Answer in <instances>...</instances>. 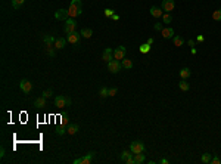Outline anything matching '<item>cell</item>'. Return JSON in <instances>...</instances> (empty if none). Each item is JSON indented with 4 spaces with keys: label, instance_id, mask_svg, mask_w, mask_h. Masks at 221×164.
I'll return each mask as SVG.
<instances>
[{
    "label": "cell",
    "instance_id": "obj_1",
    "mask_svg": "<svg viewBox=\"0 0 221 164\" xmlns=\"http://www.w3.org/2000/svg\"><path fill=\"white\" fill-rule=\"evenodd\" d=\"M68 105H71V98H66L64 95H59L55 98V107L56 108H65Z\"/></svg>",
    "mask_w": 221,
    "mask_h": 164
},
{
    "label": "cell",
    "instance_id": "obj_2",
    "mask_svg": "<svg viewBox=\"0 0 221 164\" xmlns=\"http://www.w3.org/2000/svg\"><path fill=\"white\" fill-rule=\"evenodd\" d=\"M130 151L133 154H139V152H144V143L142 141H134L130 145Z\"/></svg>",
    "mask_w": 221,
    "mask_h": 164
},
{
    "label": "cell",
    "instance_id": "obj_3",
    "mask_svg": "<svg viewBox=\"0 0 221 164\" xmlns=\"http://www.w3.org/2000/svg\"><path fill=\"white\" fill-rule=\"evenodd\" d=\"M75 28H77V22H75V19L74 18H68L65 21V33L66 34H71L75 31Z\"/></svg>",
    "mask_w": 221,
    "mask_h": 164
},
{
    "label": "cell",
    "instance_id": "obj_4",
    "mask_svg": "<svg viewBox=\"0 0 221 164\" xmlns=\"http://www.w3.org/2000/svg\"><path fill=\"white\" fill-rule=\"evenodd\" d=\"M122 68L121 62L120 61H117V59H112L110 62H108V70H109L110 73H114V74H117V73H120V70Z\"/></svg>",
    "mask_w": 221,
    "mask_h": 164
},
{
    "label": "cell",
    "instance_id": "obj_5",
    "mask_svg": "<svg viewBox=\"0 0 221 164\" xmlns=\"http://www.w3.org/2000/svg\"><path fill=\"white\" fill-rule=\"evenodd\" d=\"M93 157H94V152H88L87 155L80 157V158H77V160H74L72 163L74 164H90L91 163V160H93Z\"/></svg>",
    "mask_w": 221,
    "mask_h": 164
},
{
    "label": "cell",
    "instance_id": "obj_6",
    "mask_svg": "<svg viewBox=\"0 0 221 164\" xmlns=\"http://www.w3.org/2000/svg\"><path fill=\"white\" fill-rule=\"evenodd\" d=\"M19 89H21L24 93H30L31 90H33V83L30 81V80H21V83H19Z\"/></svg>",
    "mask_w": 221,
    "mask_h": 164
},
{
    "label": "cell",
    "instance_id": "obj_7",
    "mask_svg": "<svg viewBox=\"0 0 221 164\" xmlns=\"http://www.w3.org/2000/svg\"><path fill=\"white\" fill-rule=\"evenodd\" d=\"M124 58H125V47H124V46H118V47L114 50V59L122 61Z\"/></svg>",
    "mask_w": 221,
    "mask_h": 164
},
{
    "label": "cell",
    "instance_id": "obj_8",
    "mask_svg": "<svg viewBox=\"0 0 221 164\" xmlns=\"http://www.w3.org/2000/svg\"><path fill=\"white\" fill-rule=\"evenodd\" d=\"M176 8V2L174 0H162V11L173 12Z\"/></svg>",
    "mask_w": 221,
    "mask_h": 164
},
{
    "label": "cell",
    "instance_id": "obj_9",
    "mask_svg": "<svg viewBox=\"0 0 221 164\" xmlns=\"http://www.w3.org/2000/svg\"><path fill=\"white\" fill-rule=\"evenodd\" d=\"M102 59H103V62H110L112 59H114V50L110 49V47H106L105 50H103V55H102Z\"/></svg>",
    "mask_w": 221,
    "mask_h": 164
},
{
    "label": "cell",
    "instance_id": "obj_10",
    "mask_svg": "<svg viewBox=\"0 0 221 164\" xmlns=\"http://www.w3.org/2000/svg\"><path fill=\"white\" fill-rule=\"evenodd\" d=\"M55 18L58 21H66L68 18H69V15H68V11L66 9H59V11L55 12Z\"/></svg>",
    "mask_w": 221,
    "mask_h": 164
},
{
    "label": "cell",
    "instance_id": "obj_11",
    "mask_svg": "<svg viewBox=\"0 0 221 164\" xmlns=\"http://www.w3.org/2000/svg\"><path fill=\"white\" fill-rule=\"evenodd\" d=\"M68 15H69V18H75L78 15H81V8L80 6H74V5H69Z\"/></svg>",
    "mask_w": 221,
    "mask_h": 164
},
{
    "label": "cell",
    "instance_id": "obj_12",
    "mask_svg": "<svg viewBox=\"0 0 221 164\" xmlns=\"http://www.w3.org/2000/svg\"><path fill=\"white\" fill-rule=\"evenodd\" d=\"M80 36H81V33H77V31H74V33H71V34H68V43H71V44H77L78 42H80Z\"/></svg>",
    "mask_w": 221,
    "mask_h": 164
},
{
    "label": "cell",
    "instance_id": "obj_13",
    "mask_svg": "<svg viewBox=\"0 0 221 164\" xmlns=\"http://www.w3.org/2000/svg\"><path fill=\"white\" fill-rule=\"evenodd\" d=\"M162 37L164 39H173L174 37V28H171V27H165V28H162Z\"/></svg>",
    "mask_w": 221,
    "mask_h": 164
},
{
    "label": "cell",
    "instance_id": "obj_14",
    "mask_svg": "<svg viewBox=\"0 0 221 164\" xmlns=\"http://www.w3.org/2000/svg\"><path fill=\"white\" fill-rule=\"evenodd\" d=\"M66 39H64V37H58L55 40V49H58V50H61V49H64L66 44Z\"/></svg>",
    "mask_w": 221,
    "mask_h": 164
},
{
    "label": "cell",
    "instance_id": "obj_15",
    "mask_svg": "<svg viewBox=\"0 0 221 164\" xmlns=\"http://www.w3.org/2000/svg\"><path fill=\"white\" fill-rule=\"evenodd\" d=\"M55 37H52V36H43V42L46 43L47 47H55Z\"/></svg>",
    "mask_w": 221,
    "mask_h": 164
},
{
    "label": "cell",
    "instance_id": "obj_16",
    "mask_svg": "<svg viewBox=\"0 0 221 164\" xmlns=\"http://www.w3.org/2000/svg\"><path fill=\"white\" fill-rule=\"evenodd\" d=\"M150 15H152L153 18H161V16H162V9L158 8V6H152V8H150Z\"/></svg>",
    "mask_w": 221,
    "mask_h": 164
},
{
    "label": "cell",
    "instance_id": "obj_17",
    "mask_svg": "<svg viewBox=\"0 0 221 164\" xmlns=\"http://www.w3.org/2000/svg\"><path fill=\"white\" fill-rule=\"evenodd\" d=\"M78 130H80L78 124H68V126H66V133H68V135H75Z\"/></svg>",
    "mask_w": 221,
    "mask_h": 164
},
{
    "label": "cell",
    "instance_id": "obj_18",
    "mask_svg": "<svg viewBox=\"0 0 221 164\" xmlns=\"http://www.w3.org/2000/svg\"><path fill=\"white\" fill-rule=\"evenodd\" d=\"M34 107H37V108H43V107H46V98H44V96L37 98L34 101Z\"/></svg>",
    "mask_w": 221,
    "mask_h": 164
},
{
    "label": "cell",
    "instance_id": "obj_19",
    "mask_svg": "<svg viewBox=\"0 0 221 164\" xmlns=\"http://www.w3.org/2000/svg\"><path fill=\"white\" fill-rule=\"evenodd\" d=\"M173 40H174V46H176V47H181V46L184 44V39H183L181 36H174Z\"/></svg>",
    "mask_w": 221,
    "mask_h": 164
},
{
    "label": "cell",
    "instance_id": "obj_20",
    "mask_svg": "<svg viewBox=\"0 0 221 164\" xmlns=\"http://www.w3.org/2000/svg\"><path fill=\"white\" fill-rule=\"evenodd\" d=\"M121 65L122 68H125V70H131L133 68V61L131 59H128V58H124L121 61Z\"/></svg>",
    "mask_w": 221,
    "mask_h": 164
},
{
    "label": "cell",
    "instance_id": "obj_21",
    "mask_svg": "<svg viewBox=\"0 0 221 164\" xmlns=\"http://www.w3.org/2000/svg\"><path fill=\"white\" fill-rule=\"evenodd\" d=\"M134 164H142L144 161V154L143 152H139V154H134Z\"/></svg>",
    "mask_w": 221,
    "mask_h": 164
},
{
    "label": "cell",
    "instance_id": "obj_22",
    "mask_svg": "<svg viewBox=\"0 0 221 164\" xmlns=\"http://www.w3.org/2000/svg\"><path fill=\"white\" fill-rule=\"evenodd\" d=\"M180 76H181V78L187 80L189 77L192 76V71H190L189 68H181V70H180Z\"/></svg>",
    "mask_w": 221,
    "mask_h": 164
},
{
    "label": "cell",
    "instance_id": "obj_23",
    "mask_svg": "<svg viewBox=\"0 0 221 164\" xmlns=\"http://www.w3.org/2000/svg\"><path fill=\"white\" fill-rule=\"evenodd\" d=\"M134 154L131 152V151H124V152L121 154V161H124V163H127L130 158H131Z\"/></svg>",
    "mask_w": 221,
    "mask_h": 164
},
{
    "label": "cell",
    "instance_id": "obj_24",
    "mask_svg": "<svg viewBox=\"0 0 221 164\" xmlns=\"http://www.w3.org/2000/svg\"><path fill=\"white\" fill-rule=\"evenodd\" d=\"M81 36H83L84 39H90V37L93 36V30H91V28H83V30H81Z\"/></svg>",
    "mask_w": 221,
    "mask_h": 164
},
{
    "label": "cell",
    "instance_id": "obj_25",
    "mask_svg": "<svg viewBox=\"0 0 221 164\" xmlns=\"http://www.w3.org/2000/svg\"><path fill=\"white\" fill-rule=\"evenodd\" d=\"M178 87H180V90H183V92H187L190 86H189V83L184 80V78H181V81L178 83Z\"/></svg>",
    "mask_w": 221,
    "mask_h": 164
},
{
    "label": "cell",
    "instance_id": "obj_26",
    "mask_svg": "<svg viewBox=\"0 0 221 164\" xmlns=\"http://www.w3.org/2000/svg\"><path fill=\"white\" fill-rule=\"evenodd\" d=\"M202 163L203 164H208V163H211V160H212V154H209V152H205V154H202Z\"/></svg>",
    "mask_w": 221,
    "mask_h": 164
},
{
    "label": "cell",
    "instance_id": "obj_27",
    "mask_svg": "<svg viewBox=\"0 0 221 164\" xmlns=\"http://www.w3.org/2000/svg\"><path fill=\"white\" fill-rule=\"evenodd\" d=\"M24 3H25V0H12V8L13 9H19Z\"/></svg>",
    "mask_w": 221,
    "mask_h": 164
},
{
    "label": "cell",
    "instance_id": "obj_28",
    "mask_svg": "<svg viewBox=\"0 0 221 164\" xmlns=\"http://www.w3.org/2000/svg\"><path fill=\"white\" fill-rule=\"evenodd\" d=\"M162 21H164V24H171V21H173V16H171V13H170V12H167V13L162 15Z\"/></svg>",
    "mask_w": 221,
    "mask_h": 164
},
{
    "label": "cell",
    "instance_id": "obj_29",
    "mask_svg": "<svg viewBox=\"0 0 221 164\" xmlns=\"http://www.w3.org/2000/svg\"><path fill=\"white\" fill-rule=\"evenodd\" d=\"M212 19L214 21H221V9H217V11L212 12Z\"/></svg>",
    "mask_w": 221,
    "mask_h": 164
},
{
    "label": "cell",
    "instance_id": "obj_30",
    "mask_svg": "<svg viewBox=\"0 0 221 164\" xmlns=\"http://www.w3.org/2000/svg\"><path fill=\"white\" fill-rule=\"evenodd\" d=\"M55 133L56 135H59V136H64V135L66 133V129L64 127V126H58V127L55 129Z\"/></svg>",
    "mask_w": 221,
    "mask_h": 164
},
{
    "label": "cell",
    "instance_id": "obj_31",
    "mask_svg": "<svg viewBox=\"0 0 221 164\" xmlns=\"http://www.w3.org/2000/svg\"><path fill=\"white\" fill-rule=\"evenodd\" d=\"M149 50H150V44L143 43L142 46H140V52H142V53H147Z\"/></svg>",
    "mask_w": 221,
    "mask_h": 164
},
{
    "label": "cell",
    "instance_id": "obj_32",
    "mask_svg": "<svg viewBox=\"0 0 221 164\" xmlns=\"http://www.w3.org/2000/svg\"><path fill=\"white\" fill-rule=\"evenodd\" d=\"M99 93H100V96H102V98H108V96H109V89L102 87Z\"/></svg>",
    "mask_w": 221,
    "mask_h": 164
},
{
    "label": "cell",
    "instance_id": "obj_33",
    "mask_svg": "<svg viewBox=\"0 0 221 164\" xmlns=\"http://www.w3.org/2000/svg\"><path fill=\"white\" fill-rule=\"evenodd\" d=\"M114 13H115L114 9H109V8H108V9H105V16H108V18H112V15H114Z\"/></svg>",
    "mask_w": 221,
    "mask_h": 164
},
{
    "label": "cell",
    "instance_id": "obj_34",
    "mask_svg": "<svg viewBox=\"0 0 221 164\" xmlns=\"http://www.w3.org/2000/svg\"><path fill=\"white\" fill-rule=\"evenodd\" d=\"M61 123H62V126H68V124H69V118H68V115H66V114L62 115V121H61Z\"/></svg>",
    "mask_w": 221,
    "mask_h": 164
},
{
    "label": "cell",
    "instance_id": "obj_35",
    "mask_svg": "<svg viewBox=\"0 0 221 164\" xmlns=\"http://www.w3.org/2000/svg\"><path fill=\"white\" fill-rule=\"evenodd\" d=\"M52 95H53V92H52V89H47V90H44V92H43V96H44V98H46V99H47V98H50Z\"/></svg>",
    "mask_w": 221,
    "mask_h": 164
},
{
    "label": "cell",
    "instance_id": "obj_36",
    "mask_svg": "<svg viewBox=\"0 0 221 164\" xmlns=\"http://www.w3.org/2000/svg\"><path fill=\"white\" fill-rule=\"evenodd\" d=\"M71 5H74V6H83V2L81 0H71Z\"/></svg>",
    "mask_w": 221,
    "mask_h": 164
},
{
    "label": "cell",
    "instance_id": "obj_37",
    "mask_svg": "<svg viewBox=\"0 0 221 164\" xmlns=\"http://www.w3.org/2000/svg\"><path fill=\"white\" fill-rule=\"evenodd\" d=\"M211 163H212V164H220V163H221V160L218 158V157H217V155H215V157H212Z\"/></svg>",
    "mask_w": 221,
    "mask_h": 164
},
{
    "label": "cell",
    "instance_id": "obj_38",
    "mask_svg": "<svg viewBox=\"0 0 221 164\" xmlns=\"http://www.w3.org/2000/svg\"><path fill=\"white\" fill-rule=\"evenodd\" d=\"M117 92H118V89H117V87L109 89V96H115V95H117Z\"/></svg>",
    "mask_w": 221,
    "mask_h": 164
},
{
    "label": "cell",
    "instance_id": "obj_39",
    "mask_svg": "<svg viewBox=\"0 0 221 164\" xmlns=\"http://www.w3.org/2000/svg\"><path fill=\"white\" fill-rule=\"evenodd\" d=\"M153 28L156 30V31H162V25H161L159 22H156V24H155V25H153Z\"/></svg>",
    "mask_w": 221,
    "mask_h": 164
},
{
    "label": "cell",
    "instance_id": "obj_40",
    "mask_svg": "<svg viewBox=\"0 0 221 164\" xmlns=\"http://www.w3.org/2000/svg\"><path fill=\"white\" fill-rule=\"evenodd\" d=\"M53 49H55V47H47V52H49L50 56H53V55H55V50H53Z\"/></svg>",
    "mask_w": 221,
    "mask_h": 164
},
{
    "label": "cell",
    "instance_id": "obj_41",
    "mask_svg": "<svg viewBox=\"0 0 221 164\" xmlns=\"http://www.w3.org/2000/svg\"><path fill=\"white\" fill-rule=\"evenodd\" d=\"M5 155H6V149H5V148H3V146H2V148H0V157H2V158H3V157H5Z\"/></svg>",
    "mask_w": 221,
    "mask_h": 164
},
{
    "label": "cell",
    "instance_id": "obj_42",
    "mask_svg": "<svg viewBox=\"0 0 221 164\" xmlns=\"http://www.w3.org/2000/svg\"><path fill=\"white\" fill-rule=\"evenodd\" d=\"M112 19H114V21H118V19H120V15L114 13V15H112Z\"/></svg>",
    "mask_w": 221,
    "mask_h": 164
},
{
    "label": "cell",
    "instance_id": "obj_43",
    "mask_svg": "<svg viewBox=\"0 0 221 164\" xmlns=\"http://www.w3.org/2000/svg\"><path fill=\"white\" fill-rule=\"evenodd\" d=\"M159 163H161V164H168V160H167V158H161V160H159Z\"/></svg>",
    "mask_w": 221,
    "mask_h": 164
},
{
    "label": "cell",
    "instance_id": "obj_44",
    "mask_svg": "<svg viewBox=\"0 0 221 164\" xmlns=\"http://www.w3.org/2000/svg\"><path fill=\"white\" fill-rule=\"evenodd\" d=\"M187 44H189V46H190V47H193V46H195V40H189V42H187Z\"/></svg>",
    "mask_w": 221,
    "mask_h": 164
},
{
    "label": "cell",
    "instance_id": "obj_45",
    "mask_svg": "<svg viewBox=\"0 0 221 164\" xmlns=\"http://www.w3.org/2000/svg\"><path fill=\"white\" fill-rule=\"evenodd\" d=\"M146 43H147V44H150V46H152V43H153V39H152V37H150V39H147V42H146Z\"/></svg>",
    "mask_w": 221,
    "mask_h": 164
},
{
    "label": "cell",
    "instance_id": "obj_46",
    "mask_svg": "<svg viewBox=\"0 0 221 164\" xmlns=\"http://www.w3.org/2000/svg\"><path fill=\"white\" fill-rule=\"evenodd\" d=\"M198 42H203V36H199V37H198Z\"/></svg>",
    "mask_w": 221,
    "mask_h": 164
}]
</instances>
